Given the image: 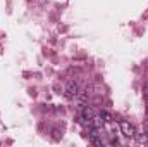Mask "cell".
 <instances>
[{
    "mask_svg": "<svg viewBox=\"0 0 148 147\" xmlns=\"http://www.w3.org/2000/svg\"><path fill=\"white\" fill-rule=\"evenodd\" d=\"M119 128H121V133H122L124 137H127V139H133V137L136 135V128H134V125L129 123V121H126V119L119 123Z\"/></svg>",
    "mask_w": 148,
    "mask_h": 147,
    "instance_id": "cell-2",
    "label": "cell"
},
{
    "mask_svg": "<svg viewBox=\"0 0 148 147\" xmlns=\"http://www.w3.org/2000/svg\"><path fill=\"white\" fill-rule=\"evenodd\" d=\"M145 133H147V137H148V123L145 125Z\"/></svg>",
    "mask_w": 148,
    "mask_h": 147,
    "instance_id": "cell-5",
    "label": "cell"
},
{
    "mask_svg": "<svg viewBox=\"0 0 148 147\" xmlns=\"http://www.w3.org/2000/svg\"><path fill=\"white\" fill-rule=\"evenodd\" d=\"M147 119H148V111H147Z\"/></svg>",
    "mask_w": 148,
    "mask_h": 147,
    "instance_id": "cell-8",
    "label": "cell"
},
{
    "mask_svg": "<svg viewBox=\"0 0 148 147\" xmlns=\"http://www.w3.org/2000/svg\"><path fill=\"white\" fill-rule=\"evenodd\" d=\"M147 88H148V80H147Z\"/></svg>",
    "mask_w": 148,
    "mask_h": 147,
    "instance_id": "cell-7",
    "label": "cell"
},
{
    "mask_svg": "<svg viewBox=\"0 0 148 147\" xmlns=\"http://www.w3.org/2000/svg\"><path fill=\"white\" fill-rule=\"evenodd\" d=\"M100 116H102V119H103V123H110V121H112L110 114H109V112H105V111H102V112H100Z\"/></svg>",
    "mask_w": 148,
    "mask_h": 147,
    "instance_id": "cell-4",
    "label": "cell"
},
{
    "mask_svg": "<svg viewBox=\"0 0 148 147\" xmlns=\"http://www.w3.org/2000/svg\"><path fill=\"white\" fill-rule=\"evenodd\" d=\"M145 97H147V102H148V88H147V94H145Z\"/></svg>",
    "mask_w": 148,
    "mask_h": 147,
    "instance_id": "cell-6",
    "label": "cell"
},
{
    "mask_svg": "<svg viewBox=\"0 0 148 147\" xmlns=\"http://www.w3.org/2000/svg\"><path fill=\"white\" fill-rule=\"evenodd\" d=\"M79 94H81L79 83L74 81V80H71V81L66 85V88H64V97H66L67 101H74L76 97H79Z\"/></svg>",
    "mask_w": 148,
    "mask_h": 147,
    "instance_id": "cell-1",
    "label": "cell"
},
{
    "mask_svg": "<svg viewBox=\"0 0 148 147\" xmlns=\"http://www.w3.org/2000/svg\"><path fill=\"white\" fill-rule=\"evenodd\" d=\"M97 114H98V111L95 109V107H91V106H83V109H81V119L86 121V123H90Z\"/></svg>",
    "mask_w": 148,
    "mask_h": 147,
    "instance_id": "cell-3",
    "label": "cell"
}]
</instances>
